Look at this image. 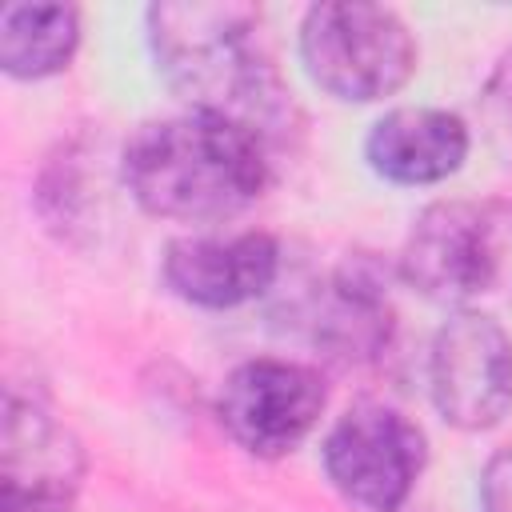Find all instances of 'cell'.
Wrapping results in <instances>:
<instances>
[{
  "instance_id": "cell-1",
  "label": "cell",
  "mask_w": 512,
  "mask_h": 512,
  "mask_svg": "<svg viewBox=\"0 0 512 512\" xmlns=\"http://www.w3.org/2000/svg\"><path fill=\"white\" fill-rule=\"evenodd\" d=\"M164 84L188 104L252 128L264 144L292 128L296 104L264 44V20L236 0H164L144 12Z\"/></svg>"
},
{
  "instance_id": "cell-2",
  "label": "cell",
  "mask_w": 512,
  "mask_h": 512,
  "mask_svg": "<svg viewBox=\"0 0 512 512\" xmlns=\"http://www.w3.org/2000/svg\"><path fill=\"white\" fill-rule=\"evenodd\" d=\"M120 180L148 216L216 224L264 196L272 160L252 128L208 112H180L148 120L124 140Z\"/></svg>"
},
{
  "instance_id": "cell-3",
  "label": "cell",
  "mask_w": 512,
  "mask_h": 512,
  "mask_svg": "<svg viewBox=\"0 0 512 512\" xmlns=\"http://www.w3.org/2000/svg\"><path fill=\"white\" fill-rule=\"evenodd\" d=\"M400 276L436 304L512 296V200L428 204L404 236Z\"/></svg>"
},
{
  "instance_id": "cell-4",
  "label": "cell",
  "mask_w": 512,
  "mask_h": 512,
  "mask_svg": "<svg viewBox=\"0 0 512 512\" xmlns=\"http://www.w3.org/2000/svg\"><path fill=\"white\" fill-rule=\"evenodd\" d=\"M300 60L328 96L372 104L408 84L416 72V40L384 4H312L300 20Z\"/></svg>"
},
{
  "instance_id": "cell-5",
  "label": "cell",
  "mask_w": 512,
  "mask_h": 512,
  "mask_svg": "<svg viewBox=\"0 0 512 512\" xmlns=\"http://www.w3.org/2000/svg\"><path fill=\"white\" fill-rule=\"evenodd\" d=\"M320 456L332 488L348 504L364 512H400L428 464V440L400 408L368 400L328 428Z\"/></svg>"
},
{
  "instance_id": "cell-6",
  "label": "cell",
  "mask_w": 512,
  "mask_h": 512,
  "mask_svg": "<svg viewBox=\"0 0 512 512\" xmlns=\"http://www.w3.org/2000/svg\"><path fill=\"white\" fill-rule=\"evenodd\" d=\"M324 404L328 388L316 368L260 356L228 372L216 396V420L248 456L280 460L308 440Z\"/></svg>"
},
{
  "instance_id": "cell-7",
  "label": "cell",
  "mask_w": 512,
  "mask_h": 512,
  "mask_svg": "<svg viewBox=\"0 0 512 512\" xmlns=\"http://www.w3.org/2000/svg\"><path fill=\"white\" fill-rule=\"evenodd\" d=\"M436 412L460 432H488L512 412V336L488 312L448 316L428 352Z\"/></svg>"
},
{
  "instance_id": "cell-8",
  "label": "cell",
  "mask_w": 512,
  "mask_h": 512,
  "mask_svg": "<svg viewBox=\"0 0 512 512\" xmlns=\"http://www.w3.org/2000/svg\"><path fill=\"white\" fill-rule=\"evenodd\" d=\"M76 432L36 396L8 388L0 416V492L4 512H72L84 484Z\"/></svg>"
},
{
  "instance_id": "cell-9",
  "label": "cell",
  "mask_w": 512,
  "mask_h": 512,
  "mask_svg": "<svg viewBox=\"0 0 512 512\" xmlns=\"http://www.w3.org/2000/svg\"><path fill=\"white\" fill-rule=\"evenodd\" d=\"M164 288L196 308H240L264 296L280 276V244L268 232L180 236L160 260Z\"/></svg>"
},
{
  "instance_id": "cell-10",
  "label": "cell",
  "mask_w": 512,
  "mask_h": 512,
  "mask_svg": "<svg viewBox=\"0 0 512 512\" xmlns=\"http://www.w3.org/2000/svg\"><path fill=\"white\" fill-rule=\"evenodd\" d=\"M468 124L448 112V108H424V104H404L384 112L368 140H364V156L368 168L392 184H440L452 172H460V164L468 160Z\"/></svg>"
},
{
  "instance_id": "cell-11",
  "label": "cell",
  "mask_w": 512,
  "mask_h": 512,
  "mask_svg": "<svg viewBox=\"0 0 512 512\" xmlns=\"http://www.w3.org/2000/svg\"><path fill=\"white\" fill-rule=\"evenodd\" d=\"M396 312L380 272L348 260L312 296V340L336 364H372L392 344Z\"/></svg>"
},
{
  "instance_id": "cell-12",
  "label": "cell",
  "mask_w": 512,
  "mask_h": 512,
  "mask_svg": "<svg viewBox=\"0 0 512 512\" xmlns=\"http://www.w3.org/2000/svg\"><path fill=\"white\" fill-rule=\"evenodd\" d=\"M80 48V8L8 4L0 12V68L12 80H44L72 64Z\"/></svg>"
},
{
  "instance_id": "cell-13",
  "label": "cell",
  "mask_w": 512,
  "mask_h": 512,
  "mask_svg": "<svg viewBox=\"0 0 512 512\" xmlns=\"http://www.w3.org/2000/svg\"><path fill=\"white\" fill-rule=\"evenodd\" d=\"M36 204H40V216L48 220V228L60 232L64 240H76L80 228L88 232L100 220L104 180H100V164L92 168V152L84 144L72 140L48 156V164L40 168Z\"/></svg>"
},
{
  "instance_id": "cell-14",
  "label": "cell",
  "mask_w": 512,
  "mask_h": 512,
  "mask_svg": "<svg viewBox=\"0 0 512 512\" xmlns=\"http://www.w3.org/2000/svg\"><path fill=\"white\" fill-rule=\"evenodd\" d=\"M480 124H484V140L496 152V160L512 168V48L496 60V68L484 80Z\"/></svg>"
},
{
  "instance_id": "cell-15",
  "label": "cell",
  "mask_w": 512,
  "mask_h": 512,
  "mask_svg": "<svg viewBox=\"0 0 512 512\" xmlns=\"http://www.w3.org/2000/svg\"><path fill=\"white\" fill-rule=\"evenodd\" d=\"M480 508L484 512H512V448L488 456L480 472Z\"/></svg>"
}]
</instances>
